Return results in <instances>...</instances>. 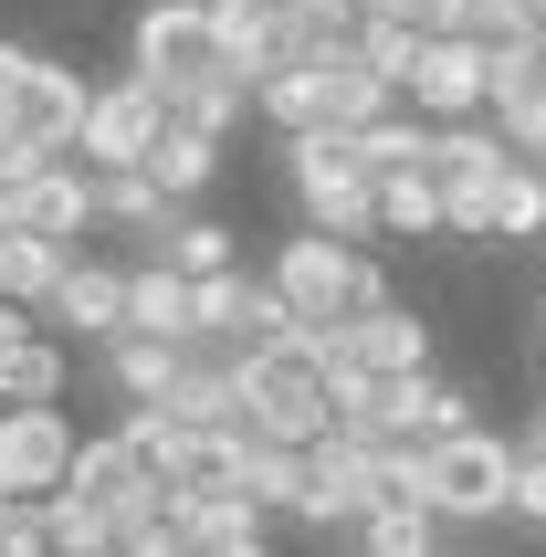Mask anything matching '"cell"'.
I'll return each mask as SVG.
<instances>
[{
	"mask_svg": "<svg viewBox=\"0 0 546 557\" xmlns=\"http://www.w3.org/2000/svg\"><path fill=\"white\" fill-rule=\"evenodd\" d=\"M431 232H452V200H442V180H431V169H399V180H379V243H431Z\"/></svg>",
	"mask_w": 546,
	"mask_h": 557,
	"instance_id": "obj_23",
	"label": "cell"
},
{
	"mask_svg": "<svg viewBox=\"0 0 546 557\" xmlns=\"http://www.w3.org/2000/svg\"><path fill=\"white\" fill-rule=\"evenodd\" d=\"M200 337H221V347H243V358H263V347H284V337H295V306L273 295V274L232 263V274H211V284H200Z\"/></svg>",
	"mask_w": 546,
	"mask_h": 557,
	"instance_id": "obj_8",
	"label": "cell"
},
{
	"mask_svg": "<svg viewBox=\"0 0 546 557\" xmlns=\"http://www.w3.org/2000/svg\"><path fill=\"white\" fill-rule=\"evenodd\" d=\"M442 536H452V527H442L431 505L389 495V505H379V516L358 527V547H368V557H442Z\"/></svg>",
	"mask_w": 546,
	"mask_h": 557,
	"instance_id": "obj_27",
	"label": "cell"
},
{
	"mask_svg": "<svg viewBox=\"0 0 546 557\" xmlns=\"http://www.w3.org/2000/svg\"><path fill=\"white\" fill-rule=\"evenodd\" d=\"M399 106H421L431 126H462L494 106V53L473 42V32H431L421 42V74L399 85Z\"/></svg>",
	"mask_w": 546,
	"mask_h": 557,
	"instance_id": "obj_7",
	"label": "cell"
},
{
	"mask_svg": "<svg viewBox=\"0 0 546 557\" xmlns=\"http://www.w3.org/2000/svg\"><path fill=\"white\" fill-rule=\"evenodd\" d=\"M53 557H116V536H74V547H53Z\"/></svg>",
	"mask_w": 546,
	"mask_h": 557,
	"instance_id": "obj_41",
	"label": "cell"
},
{
	"mask_svg": "<svg viewBox=\"0 0 546 557\" xmlns=\"http://www.w3.org/2000/svg\"><path fill=\"white\" fill-rule=\"evenodd\" d=\"M326 557H368V547H326Z\"/></svg>",
	"mask_w": 546,
	"mask_h": 557,
	"instance_id": "obj_45",
	"label": "cell"
},
{
	"mask_svg": "<svg viewBox=\"0 0 546 557\" xmlns=\"http://www.w3.org/2000/svg\"><path fill=\"white\" fill-rule=\"evenodd\" d=\"M263 11H273V22H295V11H315V0H263Z\"/></svg>",
	"mask_w": 546,
	"mask_h": 557,
	"instance_id": "obj_42",
	"label": "cell"
},
{
	"mask_svg": "<svg viewBox=\"0 0 546 557\" xmlns=\"http://www.w3.org/2000/svg\"><path fill=\"white\" fill-rule=\"evenodd\" d=\"M462 11H473V0H399L410 32H462Z\"/></svg>",
	"mask_w": 546,
	"mask_h": 557,
	"instance_id": "obj_37",
	"label": "cell"
},
{
	"mask_svg": "<svg viewBox=\"0 0 546 557\" xmlns=\"http://www.w3.org/2000/svg\"><path fill=\"white\" fill-rule=\"evenodd\" d=\"M389 505V442H358V432H326V442H305V516L295 527L315 536H358L368 516Z\"/></svg>",
	"mask_w": 546,
	"mask_h": 557,
	"instance_id": "obj_4",
	"label": "cell"
},
{
	"mask_svg": "<svg viewBox=\"0 0 546 557\" xmlns=\"http://www.w3.org/2000/svg\"><path fill=\"white\" fill-rule=\"evenodd\" d=\"M243 473H252V442L243 432H179V453H169V495H243Z\"/></svg>",
	"mask_w": 546,
	"mask_h": 557,
	"instance_id": "obj_19",
	"label": "cell"
},
{
	"mask_svg": "<svg viewBox=\"0 0 546 557\" xmlns=\"http://www.w3.org/2000/svg\"><path fill=\"white\" fill-rule=\"evenodd\" d=\"M494 126L516 158H546V53H494Z\"/></svg>",
	"mask_w": 546,
	"mask_h": 557,
	"instance_id": "obj_16",
	"label": "cell"
},
{
	"mask_svg": "<svg viewBox=\"0 0 546 557\" xmlns=\"http://www.w3.org/2000/svg\"><path fill=\"white\" fill-rule=\"evenodd\" d=\"M22 337H32V306H0V358H11Z\"/></svg>",
	"mask_w": 546,
	"mask_h": 557,
	"instance_id": "obj_39",
	"label": "cell"
},
{
	"mask_svg": "<svg viewBox=\"0 0 546 557\" xmlns=\"http://www.w3.org/2000/svg\"><path fill=\"white\" fill-rule=\"evenodd\" d=\"M211 42H221V74H243L252 95L284 74V22L263 0H211Z\"/></svg>",
	"mask_w": 546,
	"mask_h": 557,
	"instance_id": "obj_15",
	"label": "cell"
},
{
	"mask_svg": "<svg viewBox=\"0 0 546 557\" xmlns=\"http://www.w3.org/2000/svg\"><path fill=\"white\" fill-rule=\"evenodd\" d=\"M42 169H53V158L32 148V137H11V126H0V189H32Z\"/></svg>",
	"mask_w": 546,
	"mask_h": 557,
	"instance_id": "obj_36",
	"label": "cell"
},
{
	"mask_svg": "<svg viewBox=\"0 0 546 557\" xmlns=\"http://www.w3.org/2000/svg\"><path fill=\"white\" fill-rule=\"evenodd\" d=\"M85 432L63 410H0V495H63Z\"/></svg>",
	"mask_w": 546,
	"mask_h": 557,
	"instance_id": "obj_11",
	"label": "cell"
},
{
	"mask_svg": "<svg viewBox=\"0 0 546 557\" xmlns=\"http://www.w3.org/2000/svg\"><path fill=\"white\" fill-rule=\"evenodd\" d=\"M63 495L95 505V516L116 527V516H137V505L158 495V473L137 463V442H126V432H85V453H74V484H63Z\"/></svg>",
	"mask_w": 546,
	"mask_h": 557,
	"instance_id": "obj_14",
	"label": "cell"
},
{
	"mask_svg": "<svg viewBox=\"0 0 546 557\" xmlns=\"http://www.w3.org/2000/svg\"><path fill=\"white\" fill-rule=\"evenodd\" d=\"M126 74H148L158 95H189L221 74V42H211V0H148L137 11V42H126Z\"/></svg>",
	"mask_w": 546,
	"mask_h": 557,
	"instance_id": "obj_5",
	"label": "cell"
},
{
	"mask_svg": "<svg viewBox=\"0 0 546 557\" xmlns=\"http://www.w3.org/2000/svg\"><path fill=\"white\" fill-rule=\"evenodd\" d=\"M53 495H0V557H53Z\"/></svg>",
	"mask_w": 546,
	"mask_h": 557,
	"instance_id": "obj_34",
	"label": "cell"
},
{
	"mask_svg": "<svg viewBox=\"0 0 546 557\" xmlns=\"http://www.w3.org/2000/svg\"><path fill=\"white\" fill-rule=\"evenodd\" d=\"M243 442H252V432H243ZM243 495L263 505V516H305V453H295V442H252Z\"/></svg>",
	"mask_w": 546,
	"mask_h": 557,
	"instance_id": "obj_31",
	"label": "cell"
},
{
	"mask_svg": "<svg viewBox=\"0 0 546 557\" xmlns=\"http://www.w3.org/2000/svg\"><path fill=\"white\" fill-rule=\"evenodd\" d=\"M442 557H473V547H442Z\"/></svg>",
	"mask_w": 546,
	"mask_h": 557,
	"instance_id": "obj_46",
	"label": "cell"
},
{
	"mask_svg": "<svg viewBox=\"0 0 546 557\" xmlns=\"http://www.w3.org/2000/svg\"><path fill=\"white\" fill-rule=\"evenodd\" d=\"M63 379H74L63 337H42V326H32V337L0 358V400H11V410H63Z\"/></svg>",
	"mask_w": 546,
	"mask_h": 557,
	"instance_id": "obj_24",
	"label": "cell"
},
{
	"mask_svg": "<svg viewBox=\"0 0 546 557\" xmlns=\"http://www.w3.org/2000/svg\"><path fill=\"white\" fill-rule=\"evenodd\" d=\"M116 557H189V495L158 484L137 516H116Z\"/></svg>",
	"mask_w": 546,
	"mask_h": 557,
	"instance_id": "obj_28",
	"label": "cell"
},
{
	"mask_svg": "<svg viewBox=\"0 0 546 557\" xmlns=\"http://www.w3.org/2000/svg\"><path fill=\"white\" fill-rule=\"evenodd\" d=\"M32 63H42V53H32V42H0V126H11V95L32 85Z\"/></svg>",
	"mask_w": 546,
	"mask_h": 557,
	"instance_id": "obj_38",
	"label": "cell"
},
{
	"mask_svg": "<svg viewBox=\"0 0 546 557\" xmlns=\"http://www.w3.org/2000/svg\"><path fill=\"white\" fill-rule=\"evenodd\" d=\"M442 527H494V516H516V442H494V432H452V442H431L421 453V495Z\"/></svg>",
	"mask_w": 546,
	"mask_h": 557,
	"instance_id": "obj_3",
	"label": "cell"
},
{
	"mask_svg": "<svg viewBox=\"0 0 546 557\" xmlns=\"http://www.w3.org/2000/svg\"><path fill=\"white\" fill-rule=\"evenodd\" d=\"M494 180H505V169H494ZM494 180L442 189V200H452V243H494Z\"/></svg>",
	"mask_w": 546,
	"mask_h": 557,
	"instance_id": "obj_35",
	"label": "cell"
},
{
	"mask_svg": "<svg viewBox=\"0 0 546 557\" xmlns=\"http://www.w3.org/2000/svg\"><path fill=\"white\" fill-rule=\"evenodd\" d=\"M179 358H189V337L179 347H169V337H116V347H106V379H116L126 410H169V400H179Z\"/></svg>",
	"mask_w": 546,
	"mask_h": 557,
	"instance_id": "obj_20",
	"label": "cell"
},
{
	"mask_svg": "<svg viewBox=\"0 0 546 557\" xmlns=\"http://www.w3.org/2000/svg\"><path fill=\"white\" fill-rule=\"evenodd\" d=\"M326 337V369H368V379H431V326L410 306L347 315V326H315Z\"/></svg>",
	"mask_w": 546,
	"mask_h": 557,
	"instance_id": "obj_10",
	"label": "cell"
},
{
	"mask_svg": "<svg viewBox=\"0 0 546 557\" xmlns=\"http://www.w3.org/2000/svg\"><path fill=\"white\" fill-rule=\"evenodd\" d=\"M284 189H295L305 232L379 243V169L358 158V137H284Z\"/></svg>",
	"mask_w": 546,
	"mask_h": 557,
	"instance_id": "obj_2",
	"label": "cell"
},
{
	"mask_svg": "<svg viewBox=\"0 0 546 557\" xmlns=\"http://www.w3.org/2000/svg\"><path fill=\"white\" fill-rule=\"evenodd\" d=\"M0 410H11V400H0Z\"/></svg>",
	"mask_w": 546,
	"mask_h": 557,
	"instance_id": "obj_49",
	"label": "cell"
},
{
	"mask_svg": "<svg viewBox=\"0 0 546 557\" xmlns=\"http://www.w3.org/2000/svg\"><path fill=\"white\" fill-rule=\"evenodd\" d=\"M169 137V95L148 85V74H116V85H95V116H85V169L106 180V169H148V148Z\"/></svg>",
	"mask_w": 546,
	"mask_h": 557,
	"instance_id": "obj_6",
	"label": "cell"
},
{
	"mask_svg": "<svg viewBox=\"0 0 546 557\" xmlns=\"http://www.w3.org/2000/svg\"><path fill=\"white\" fill-rule=\"evenodd\" d=\"M347 11H358V22H379V11H399V0H347Z\"/></svg>",
	"mask_w": 546,
	"mask_h": 557,
	"instance_id": "obj_43",
	"label": "cell"
},
{
	"mask_svg": "<svg viewBox=\"0 0 546 557\" xmlns=\"http://www.w3.org/2000/svg\"><path fill=\"white\" fill-rule=\"evenodd\" d=\"M126 274H137V263H95V252H74V274H63V295L42 306V326L116 347V337H126Z\"/></svg>",
	"mask_w": 546,
	"mask_h": 557,
	"instance_id": "obj_13",
	"label": "cell"
},
{
	"mask_svg": "<svg viewBox=\"0 0 546 557\" xmlns=\"http://www.w3.org/2000/svg\"><path fill=\"white\" fill-rule=\"evenodd\" d=\"M126 337H200V284L189 274H169V263H137L126 274Z\"/></svg>",
	"mask_w": 546,
	"mask_h": 557,
	"instance_id": "obj_17",
	"label": "cell"
},
{
	"mask_svg": "<svg viewBox=\"0 0 546 557\" xmlns=\"http://www.w3.org/2000/svg\"><path fill=\"white\" fill-rule=\"evenodd\" d=\"M421 42H431V32H410L399 11H379V22H358V53L379 63L389 85H410V74H421Z\"/></svg>",
	"mask_w": 546,
	"mask_h": 557,
	"instance_id": "obj_33",
	"label": "cell"
},
{
	"mask_svg": "<svg viewBox=\"0 0 546 557\" xmlns=\"http://www.w3.org/2000/svg\"><path fill=\"white\" fill-rule=\"evenodd\" d=\"M95 211H106V232H137V243L169 232V200H158L148 169H106V180H95Z\"/></svg>",
	"mask_w": 546,
	"mask_h": 557,
	"instance_id": "obj_29",
	"label": "cell"
},
{
	"mask_svg": "<svg viewBox=\"0 0 546 557\" xmlns=\"http://www.w3.org/2000/svg\"><path fill=\"white\" fill-rule=\"evenodd\" d=\"M63 274H74V243H42V232H0V295L11 306H53L63 295Z\"/></svg>",
	"mask_w": 546,
	"mask_h": 557,
	"instance_id": "obj_21",
	"label": "cell"
},
{
	"mask_svg": "<svg viewBox=\"0 0 546 557\" xmlns=\"http://www.w3.org/2000/svg\"><path fill=\"white\" fill-rule=\"evenodd\" d=\"M536 358H546V337H536Z\"/></svg>",
	"mask_w": 546,
	"mask_h": 557,
	"instance_id": "obj_48",
	"label": "cell"
},
{
	"mask_svg": "<svg viewBox=\"0 0 546 557\" xmlns=\"http://www.w3.org/2000/svg\"><path fill=\"white\" fill-rule=\"evenodd\" d=\"M85 116H95V85L74 74V63H53V53L32 63V85L11 95V137H32L42 158H74V148H85Z\"/></svg>",
	"mask_w": 546,
	"mask_h": 557,
	"instance_id": "obj_12",
	"label": "cell"
},
{
	"mask_svg": "<svg viewBox=\"0 0 546 557\" xmlns=\"http://www.w3.org/2000/svg\"><path fill=\"white\" fill-rule=\"evenodd\" d=\"M536 337H546V295H536Z\"/></svg>",
	"mask_w": 546,
	"mask_h": 557,
	"instance_id": "obj_44",
	"label": "cell"
},
{
	"mask_svg": "<svg viewBox=\"0 0 546 557\" xmlns=\"http://www.w3.org/2000/svg\"><path fill=\"white\" fill-rule=\"evenodd\" d=\"M0 232H42V243L85 252V232H106V211H95V169H85V158H53L32 189H0Z\"/></svg>",
	"mask_w": 546,
	"mask_h": 557,
	"instance_id": "obj_9",
	"label": "cell"
},
{
	"mask_svg": "<svg viewBox=\"0 0 546 557\" xmlns=\"http://www.w3.org/2000/svg\"><path fill=\"white\" fill-rule=\"evenodd\" d=\"M546 232V158H505V180H494V243L516 252Z\"/></svg>",
	"mask_w": 546,
	"mask_h": 557,
	"instance_id": "obj_26",
	"label": "cell"
},
{
	"mask_svg": "<svg viewBox=\"0 0 546 557\" xmlns=\"http://www.w3.org/2000/svg\"><path fill=\"white\" fill-rule=\"evenodd\" d=\"M516 453H525V463H546V410H525V432H516Z\"/></svg>",
	"mask_w": 546,
	"mask_h": 557,
	"instance_id": "obj_40",
	"label": "cell"
},
{
	"mask_svg": "<svg viewBox=\"0 0 546 557\" xmlns=\"http://www.w3.org/2000/svg\"><path fill=\"white\" fill-rule=\"evenodd\" d=\"M536 53H546V32H536Z\"/></svg>",
	"mask_w": 546,
	"mask_h": 557,
	"instance_id": "obj_47",
	"label": "cell"
},
{
	"mask_svg": "<svg viewBox=\"0 0 546 557\" xmlns=\"http://www.w3.org/2000/svg\"><path fill=\"white\" fill-rule=\"evenodd\" d=\"M148 263H169V274H189V284H211V274H232V263H243V232H232V221H211V211H169V232L148 243Z\"/></svg>",
	"mask_w": 546,
	"mask_h": 557,
	"instance_id": "obj_18",
	"label": "cell"
},
{
	"mask_svg": "<svg viewBox=\"0 0 546 557\" xmlns=\"http://www.w3.org/2000/svg\"><path fill=\"white\" fill-rule=\"evenodd\" d=\"M148 180H158V200L169 211H200V189L221 180V137H200V126H169L148 148Z\"/></svg>",
	"mask_w": 546,
	"mask_h": 557,
	"instance_id": "obj_22",
	"label": "cell"
},
{
	"mask_svg": "<svg viewBox=\"0 0 546 557\" xmlns=\"http://www.w3.org/2000/svg\"><path fill=\"white\" fill-rule=\"evenodd\" d=\"M431 137H442L431 116H379V126L358 137V158L379 169V180H399V169H431Z\"/></svg>",
	"mask_w": 546,
	"mask_h": 557,
	"instance_id": "obj_32",
	"label": "cell"
},
{
	"mask_svg": "<svg viewBox=\"0 0 546 557\" xmlns=\"http://www.w3.org/2000/svg\"><path fill=\"white\" fill-rule=\"evenodd\" d=\"M243 116H263V95H252L243 74H211V85L169 95V126H200V137H232Z\"/></svg>",
	"mask_w": 546,
	"mask_h": 557,
	"instance_id": "obj_30",
	"label": "cell"
},
{
	"mask_svg": "<svg viewBox=\"0 0 546 557\" xmlns=\"http://www.w3.org/2000/svg\"><path fill=\"white\" fill-rule=\"evenodd\" d=\"M243 432L252 442H295V453L336 432V369H326V337L315 326H295L284 347L243 358Z\"/></svg>",
	"mask_w": 546,
	"mask_h": 557,
	"instance_id": "obj_1",
	"label": "cell"
},
{
	"mask_svg": "<svg viewBox=\"0 0 546 557\" xmlns=\"http://www.w3.org/2000/svg\"><path fill=\"white\" fill-rule=\"evenodd\" d=\"M505 126L494 116H462V126H442V137H431V180L442 189H462V180H494V169H505Z\"/></svg>",
	"mask_w": 546,
	"mask_h": 557,
	"instance_id": "obj_25",
	"label": "cell"
}]
</instances>
